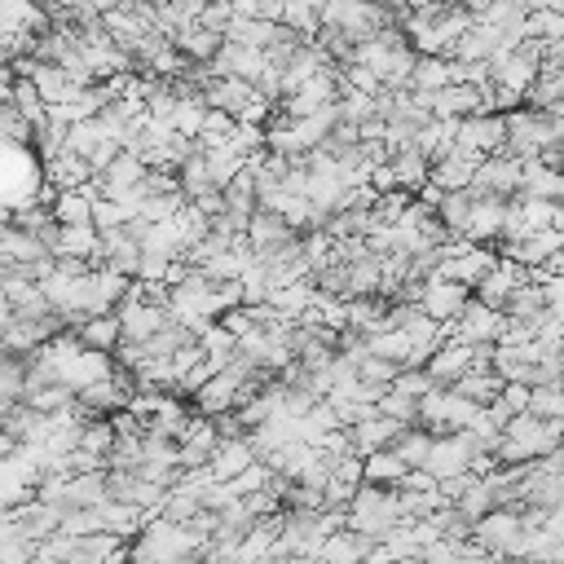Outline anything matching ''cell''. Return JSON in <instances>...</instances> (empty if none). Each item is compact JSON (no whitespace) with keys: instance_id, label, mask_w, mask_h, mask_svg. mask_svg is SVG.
<instances>
[{"instance_id":"4","label":"cell","mask_w":564,"mask_h":564,"mask_svg":"<svg viewBox=\"0 0 564 564\" xmlns=\"http://www.w3.org/2000/svg\"><path fill=\"white\" fill-rule=\"evenodd\" d=\"M370 546H375L370 538H361V533H352V529H335V533H326V538L317 542L313 560H317V564H366Z\"/></svg>"},{"instance_id":"7","label":"cell","mask_w":564,"mask_h":564,"mask_svg":"<svg viewBox=\"0 0 564 564\" xmlns=\"http://www.w3.org/2000/svg\"><path fill=\"white\" fill-rule=\"evenodd\" d=\"M498 388H502V379L489 370V361H485V366H471L467 375H458V379L449 383V392H458L463 401H471V405H480V410L498 397Z\"/></svg>"},{"instance_id":"1","label":"cell","mask_w":564,"mask_h":564,"mask_svg":"<svg viewBox=\"0 0 564 564\" xmlns=\"http://www.w3.org/2000/svg\"><path fill=\"white\" fill-rule=\"evenodd\" d=\"M560 445V419H533V414H516L502 423L498 441H494V467H516V463H533L555 454Z\"/></svg>"},{"instance_id":"6","label":"cell","mask_w":564,"mask_h":564,"mask_svg":"<svg viewBox=\"0 0 564 564\" xmlns=\"http://www.w3.org/2000/svg\"><path fill=\"white\" fill-rule=\"evenodd\" d=\"M70 335L93 352H115L119 348V317L115 313H88L84 322L70 326Z\"/></svg>"},{"instance_id":"3","label":"cell","mask_w":564,"mask_h":564,"mask_svg":"<svg viewBox=\"0 0 564 564\" xmlns=\"http://www.w3.org/2000/svg\"><path fill=\"white\" fill-rule=\"evenodd\" d=\"M449 330V339H458V344H498V330H502V313H494V308H485L480 300H471L467 295V304L458 308V317L445 326Z\"/></svg>"},{"instance_id":"9","label":"cell","mask_w":564,"mask_h":564,"mask_svg":"<svg viewBox=\"0 0 564 564\" xmlns=\"http://www.w3.org/2000/svg\"><path fill=\"white\" fill-rule=\"evenodd\" d=\"M445 84H454V66H449V57H414L405 88H414V93H441Z\"/></svg>"},{"instance_id":"8","label":"cell","mask_w":564,"mask_h":564,"mask_svg":"<svg viewBox=\"0 0 564 564\" xmlns=\"http://www.w3.org/2000/svg\"><path fill=\"white\" fill-rule=\"evenodd\" d=\"M410 476V467L392 454V449H375L361 458V485H379V489H397Z\"/></svg>"},{"instance_id":"5","label":"cell","mask_w":564,"mask_h":564,"mask_svg":"<svg viewBox=\"0 0 564 564\" xmlns=\"http://www.w3.org/2000/svg\"><path fill=\"white\" fill-rule=\"evenodd\" d=\"M251 463H260L256 454H251V445H247V436H234V441H216V449L207 454V476L212 480H234L238 471H247Z\"/></svg>"},{"instance_id":"2","label":"cell","mask_w":564,"mask_h":564,"mask_svg":"<svg viewBox=\"0 0 564 564\" xmlns=\"http://www.w3.org/2000/svg\"><path fill=\"white\" fill-rule=\"evenodd\" d=\"M560 115H546V110H533V106H516L502 115V154L511 159H538V150L546 145H560Z\"/></svg>"},{"instance_id":"10","label":"cell","mask_w":564,"mask_h":564,"mask_svg":"<svg viewBox=\"0 0 564 564\" xmlns=\"http://www.w3.org/2000/svg\"><path fill=\"white\" fill-rule=\"evenodd\" d=\"M524 414H533V419H560V414H564L560 383H538V388H529V397H524Z\"/></svg>"}]
</instances>
